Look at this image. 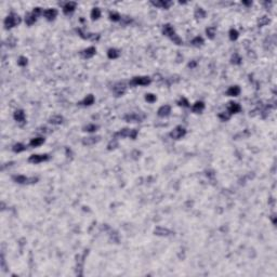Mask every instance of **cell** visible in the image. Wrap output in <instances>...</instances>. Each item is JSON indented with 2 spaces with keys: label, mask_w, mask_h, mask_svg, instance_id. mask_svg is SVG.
I'll use <instances>...</instances> for the list:
<instances>
[{
  "label": "cell",
  "mask_w": 277,
  "mask_h": 277,
  "mask_svg": "<svg viewBox=\"0 0 277 277\" xmlns=\"http://www.w3.org/2000/svg\"><path fill=\"white\" fill-rule=\"evenodd\" d=\"M49 159V155H32L28 158V162L32 164H39L42 162H47Z\"/></svg>",
  "instance_id": "obj_5"
},
{
  "label": "cell",
  "mask_w": 277,
  "mask_h": 277,
  "mask_svg": "<svg viewBox=\"0 0 277 277\" xmlns=\"http://www.w3.org/2000/svg\"><path fill=\"white\" fill-rule=\"evenodd\" d=\"M126 91V87H124V83H117L115 87H114V92L117 96H120L122 95Z\"/></svg>",
  "instance_id": "obj_9"
},
{
  "label": "cell",
  "mask_w": 277,
  "mask_h": 277,
  "mask_svg": "<svg viewBox=\"0 0 277 277\" xmlns=\"http://www.w3.org/2000/svg\"><path fill=\"white\" fill-rule=\"evenodd\" d=\"M14 119L16 120L17 122H21L23 124L25 121V113L22 111V109H19L16 112L14 113Z\"/></svg>",
  "instance_id": "obj_13"
},
{
  "label": "cell",
  "mask_w": 277,
  "mask_h": 277,
  "mask_svg": "<svg viewBox=\"0 0 277 277\" xmlns=\"http://www.w3.org/2000/svg\"><path fill=\"white\" fill-rule=\"evenodd\" d=\"M36 20H37V16H36L33 12L27 14L26 17H25V22H26V24L27 25H33L34 23L36 22Z\"/></svg>",
  "instance_id": "obj_19"
},
{
  "label": "cell",
  "mask_w": 277,
  "mask_h": 277,
  "mask_svg": "<svg viewBox=\"0 0 277 277\" xmlns=\"http://www.w3.org/2000/svg\"><path fill=\"white\" fill-rule=\"evenodd\" d=\"M240 109H241V107H240L239 104L237 103H234V102H232V103H230V105H228V113L230 114H236V113L240 112Z\"/></svg>",
  "instance_id": "obj_11"
},
{
  "label": "cell",
  "mask_w": 277,
  "mask_h": 277,
  "mask_svg": "<svg viewBox=\"0 0 277 277\" xmlns=\"http://www.w3.org/2000/svg\"><path fill=\"white\" fill-rule=\"evenodd\" d=\"M170 112H171V107L169 105H164L158 109V116L159 117H166V116L169 115Z\"/></svg>",
  "instance_id": "obj_8"
},
{
  "label": "cell",
  "mask_w": 277,
  "mask_h": 277,
  "mask_svg": "<svg viewBox=\"0 0 277 277\" xmlns=\"http://www.w3.org/2000/svg\"><path fill=\"white\" fill-rule=\"evenodd\" d=\"M230 38H231V40H236L238 38V32L236 29H231L230 30Z\"/></svg>",
  "instance_id": "obj_32"
},
{
  "label": "cell",
  "mask_w": 277,
  "mask_h": 277,
  "mask_svg": "<svg viewBox=\"0 0 277 277\" xmlns=\"http://www.w3.org/2000/svg\"><path fill=\"white\" fill-rule=\"evenodd\" d=\"M195 16L196 17H200V19H203V17L206 16V12L203 11L201 8H199L196 10V12H195Z\"/></svg>",
  "instance_id": "obj_30"
},
{
  "label": "cell",
  "mask_w": 277,
  "mask_h": 277,
  "mask_svg": "<svg viewBox=\"0 0 277 277\" xmlns=\"http://www.w3.org/2000/svg\"><path fill=\"white\" fill-rule=\"evenodd\" d=\"M120 55V52L117 49H109L107 52V56L109 58H117Z\"/></svg>",
  "instance_id": "obj_22"
},
{
  "label": "cell",
  "mask_w": 277,
  "mask_h": 277,
  "mask_svg": "<svg viewBox=\"0 0 277 277\" xmlns=\"http://www.w3.org/2000/svg\"><path fill=\"white\" fill-rule=\"evenodd\" d=\"M33 13L35 14V15H36V16H38V15H40V14H41V9H40V8H35V9H34Z\"/></svg>",
  "instance_id": "obj_39"
},
{
  "label": "cell",
  "mask_w": 277,
  "mask_h": 277,
  "mask_svg": "<svg viewBox=\"0 0 277 277\" xmlns=\"http://www.w3.org/2000/svg\"><path fill=\"white\" fill-rule=\"evenodd\" d=\"M195 65H196V62H193V63H190V64H188V66L190 67H194Z\"/></svg>",
  "instance_id": "obj_40"
},
{
  "label": "cell",
  "mask_w": 277,
  "mask_h": 277,
  "mask_svg": "<svg viewBox=\"0 0 277 277\" xmlns=\"http://www.w3.org/2000/svg\"><path fill=\"white\" fill-rule=\"evenodd\" d=\"M151 83V78L148 77H134L130 81V85L132 86H147Z\"/></svg>",
  "instance_id": "obj_3"
},
{
  "label": "cell",
  "mask_w": 277,
  "mask_h": 277,
  "mask_svg": "<svg viewBox=\"0 0 277 277\" xmlns=\"http://www.w3.org/2000/svg\"><path fill=\"white\" fill-rule=\"evenodd\" d=\"M100 16H101V11H100V9L99 8H94L93 10H92V12H91L92 20H98V19H100Z\"/></svg>",
  "instance_id": "obj_27"
},
{
  "label": "cell",
  "mask_w": 277,
  "mask_h": 277,
  "mask_svg": "<svg viewBox=\"0 0 277 277\" xmlns=\"http://www.w3.org/2000/svg\"><path fill=\"white\" fill-rule=\"evenodd\" d=\"M142 118L143 117H141L139 114H130V115H127L124 116V119L127 120V121H141L142 120Z\"/></svg>",
  "instance_id": "obj_16"
},
{
  "label": "cell",
  "mask_w": 277,
  "mask_h": 277,
  "mask_svg": "<svg viewBox=\"0 0 277 277\" xmlns=\"http://www.w3.org/2000/svg\"><path fill=\"white\" fill-rule=\"evenodd\" d=\"M100 137H88V139H86V140L82 141L83 145H91V144H94V143H96L98 141H99Z\"/></svg>",
  "instance_id": "obj_25"
},
{
  "label": "cell",
  "mask_w": 277,
  "mask_h": 277,
  "mask_svg": "<svg viewBox=\"0 0 277 277\" xmlns=\"http://www.w3.org/2000/svg\"><path fill=\"white\" fill-rule=\"evenodd\" d=\"M239 93H240V88L238 87V86H233V87H231L228 91H226V94H228V96H237V95H239Z\"/></svg>",
  "instance_id": "obj_12"
},
{
  "label": "cell",
  "mask_w": 277,
  "mask_h": 277,
  "mask_svg": "<svg viewBox=\"0 0 277 277\" xmlns=\"http://www.w3.org/2000/svg\"><path fill=\"white\" fill-rule=\"evenodd\" d=\"M75 8H76V3H75V2H68V3H66L64 5L63 12L65 13V14H69V13L74 12Z\"/></svg>",
  "instance_id": "obj_14"
},
{
  "label": "cell",
  "mask_w": 277,
  "mask_h": 277,
  "mask_svg": "<svg viewBox=\"0 0 277 277\" xmlns=\"http://www.w3.org/2000/svg\"><path fill=\"white\" fill-rule=\"evenodd\" d=\"M203 43V39L201 37H195L193 40H192V45L193 46H195V47H199V46H201Z\"/></svg>",
  "instance_id": "obj_28"
},
{
  "label": "cell",
  "mask_w": 277,
  "mask_h": 277,
  "mask_svg": "<svg viewBox=\"0 0 277 277\" xmlns=\"http://www.w3.org/2000/svg\"><path fill=\"white\" fill-rule=\"evenodd\" d=\"M13 180L19 184H34V183L38 182L39 179L37 177H32V178H27L25 175H14Z\"/></svg>",
  "instance_id": "obj_2"
},
{
  "label": "cell",
  "mask_w": 277,
  "mask_h": 277,
  "mask_svg": "<svg viewBox=\"0 0 277 277\" xmlns=\"http://www.w3.org/2000/svg\"><path fill=\"white\" fill-rule=\"evenodd\" d=\"M162 33H164V35H165V36L169 37L170 39H172V38H174L175 36H177V34H175V32H174L173 27H172L171 25H169V24H167V25H165V26H164Z\"/></svg>",
  "instance_id": "obj_6"
},
{
  "label": "cell",
  "mask_w": 277,
  "mask_h": 277,
  "mask_svg": "<svg viewBox=\"0 0 277 277\" xmlns=\"http://www.w3.org/2000/svg\"><path fill=\"white\" fill-rule=\"evenodd\" d=\"M232 63L233 64H235V65H238V64H240L241 63V58H240L239 55L237 53H235L233 56H232Z\"/></svg>",
  "instance_id": "obj_29"
},
{
  "label": "cell",
  "mask_w": 277,
  "mask_h": 277,
  "mask_svg": "<svg viewBox=\"0 0 277 277\" xmlns=\"http://www.w3.org/2000/svg\"><path fill=\"white\" fill-rule=\"evenodd\" d=\"M145 100H146L147 102H149V103H153V102L156 101V95L152 94V93H148V94H146V96H145Z\"/></svg>",
  "instance_id": "obj_33"
},
{
  "label": "cell",
  "mask_w": 277,
  "mask_h": 277,
  "mask_svg": "<svg viewBox=\"0 0 277 277\" xmlns=\"http://www.w3.org/2000/svg\"><path fill=\"white\" fill-rule=\"evenodd\" d=\"M215 32H217V28H215V27H213V26H211V27H208V28L206 29L207 36H208L209 38H210V39H213V38H214Z\"/></svg>",
  "instance_id": "obj_24"
},
{
  "label": "cell",
  "mask_w": 277,
  "mask_h": 277,
  "mask_svg": "<svg viewBox=\"0 0 277 277\" xmlns=\"http://www.w3.org/2000/svg\"><path fill=\"white\" fill-rule=\"evenodd\" d=\"M185 134H186L185 129L183 128V127H181V126H179V127H177V128L174 129L173 131L170 132V137H172V139H174V140H179V139L184 137Z\"/></svg>",
  "instance_id": "obj_4"
},
{
  "label": "cell",
  "mask_w": 277,
  "mask_h": 277,
  "mask_svg": "<svg viewBox=\"0 0 277 277\" xmlns=\"http://www.w3.org/2000/svg\"><path fill=\"white\" fill-rule=\"evenodd\" d=\"M95 52H96V50H95L94 47H90V48H88V49L83 50V51H82V56L85 58H92V56L94 55Z\"/></svg>",
  "instance_id": "obj_10"
},
{
  "label": "cell",
  "mask_w": 277,
  "mask_h": 277,
  "mask_svg": "<svg viewBox=\"0 0 277 277\" xmlns=\"http://www.w3.org/2000/svg\"><path fill=\"white\" fill-rule=\"evenodd\" d=\"M205 108V104L203 102H196L193 106V112L194 113H201Z\"/></svg>",
  "instance_id": "obj_20"
},
{
  "label": "cell",
  "mask_w": 277,
  "mask_h": 277,
  "mask_svg": "<svg viewBox=\"0 0 277 277\" xmlns=\"http://www.w3.org/2000/svg\"><path fill=\"white\" fill-rule=\"evenodd\" d=\"M152 4L156 5V7H162L164 9H168L172 4V2H169V1H152Z\"/></svg>",
  "instance_id": "obj_18"
},
{
  "label": "cell",
  "mask_w": 277,
  "mask_h": 277,
  "mask_svg": "<svg viewBox=\"0 0 277 277\" xmlns=\"http://www.w3.org/2000/svg\"><path fill=\"white\" fill-rule=\"evenodd\" d=\"M25 149H26V147H25V145H23L22 143H17V144H15L13 146V152H15V153H21V152H23Z\"/></svg>",
  "instance_id": "obj_26"
},
{
  "label": "cell",
  "mask_w": 277,
  "mask_h": 277,
  "mask_svg": "<svg viewBox=\"0 0 277 277\" xmlns=\"http://www.w3.org/2000/svg\"><path fill=\"white\" fill-rule=\"evenodd\" d=\"M93 102H94V96L92 94H89L87 95V98L83 100L80 104H82V105H91V104H93Z\"/></svg>",
  "instance_id": "obj_23"
},
{
  "label": "cell",
  "mask_w": 277,
  "mask_h": 277,
  "mask_svg": "<svg viewBox=\"0 0 277 277\" xmlns=\"http://www.w3.org/2000/svg\"><path fill=\"white\" fill-rule=\"evenodd\" d=\"M245 4H247V5H249V4H251V2H244Z\"/></svg>",
  "instance_id": "obj_41"
},
{
  "label": "cell",
  "mask_w": 277,
  "mask_h": 277,
  "mask_svg": "<svg viewBox=\"0 0 277 277\" xmlns=\"http://www.w3.org/2000/svg\"><path fill=\"white\" fill-rule=\"evenodd\" d=\"M43 15H45V17H46L48 21H52V20H54V19L56 17V15H58V11L54 10V9H48V10H46V11L43 12Z\"/></svg>",
  "instance_id": "obj_7"
},
{
  "label": "cell",
  "mask_w": 277,
  "mask_h": 277,
  "mask_svg": "<svg viewBox=\"0 0 277 277\" xmlns=\"http://www.w3.org/2000/svg\"><path fill=\"white\" fill-rule=\"evenodd\" d=\"M120 15L118 14V13H111L109 14V19L112 20V21H114V22H118V21H120Z\"/></svg>",
  "instance_id": "obj_34"
},
{
  "label": "cell",
  "mask_w": 277,
  "mask_h": 277,
  "mask_svg": "<svg viewBox=\"0 0 277 277\" xmlns=\"http://www.w3.org/2000/svg\"><path fill=\"white\" fill-rule=\"evenodd\" d=\"M20 22H21L20 16L16 15V14H14V13H12V14L8 15L7 19L4 20V26H5V28H8V29L12 28V27H14V26H16Z\"/></svg>",
  "instance_id": "obj_1"
},
{
  "label": "cell",
  "mask_w": 277,
  "mask_h": 277,
  "mask_svg": "<svg viewBox=\"0 0 277 277\" xmlns=\"http://www.w3.org/2000/svg\"><path fill=\"white\" fill-rule=\"evenodd\" d=\"M154 233H155L156 235H159V236H168L171 234V232H170L168 228H157L154 231Z\"/></svg>",
  "instance_id": "obj_15"
},
{
  "label": "cell",
  "mask_w": 277,
  "mask_h": 277,
  "mask_svg": "<svg viewBox=\"0 0 277 277\" xmlns=\"http://www.w3.org/2000/svg\"><path fill=\"white\" fill-rule=\"evenodd\" d=\"M267 23H269V20H267V19H266L265 16H263L260 20V21H259V25H260V26H263V25L267 24Z\"/></svg>",
  "instance_id": "obj_38"
},
{
  "label": "cell",
  "mask_w": 277,
  "mask_h": 277,
  "mask_svg": "<svg viewBox=\"0 0 277 277\" xmlns=\"http://www.w3.org/2000/svg\"><path fill=\"white\" fill-rule=\"evenodd\" d=\"M43 143H45V139L43 137H36V139H33L29 142V145L33 146V147H37V146H40Z\"/></svg>",
  "instance_id": "obj_17"
},
{
  "label": "cell",
  "mask_w": 277,
  "mask_h": 277,
  "mask_svg": "<svg viewBox=\"0 0 277 277\" xmlns=\"http://www.w3.org/2000/svg\"><path fill=\"white\" fill-rule=\"evenodd\" d=\"M49 122L52 124H60L63 122V117L62 116H53V117H51L49 119Z\"/></svg>",
  "instance_id": "obj_21"
},
{
  "label": "cell",
  "mask_w": 277,
  "mask_h": 277,
  "mask_svg": "<svg viewBox=\"0 0 277 277\" xmlns=\"http://www.w3.org/2000/svg\"><path fill=\"white\" fill-rule=\"evenodd\" d=\"M99 128L96 124H88L85 127V131H88V132H93V131H96V129Z\"/></svg>",
  "instance_id": "obj_31"
},
{
  "label": "cell",
  "mask_w": 277,
  "mask_h": 277,
  "mask_svg": "<svg viewBox=\"0 0 277 277\" xmlns=\"http://www.w3.org/2000/svg\"><path fill=\"white\" fill-rule=\"evenodd\" d=\"M179 105H183V106H185V107H188V106H190V103H188V101H187L185 98H182V99L179 101Z\"/></svg>",
  "instance_id": "obj_37"
},
{
  "label": "cell",
  "mask_w": 277,
  "mask_h": 277,
  "mask_svg": "<svg viewBox=\"0 0 277 277\" xmlns=\"http://www.w3.org/2000/svg\"><path fill=\"white\" fill-rule=\"evenodd\" d=\"M220 119H222L223 121H226V120L230 119V117H231V114L230 113H221L219 115Z\"/></svg>",
  "instance_id": "obj_35"
},
{
  "label": "cell",
  "mask_w": 277,
  "mask_h": 277,
  "mask_svg": "<svg viewBox=\"0 0 277 277\" xmlns=\"http://www.w3.org/2000/svg\"><path fill=\"white\" fill-rule=\"evenodd\" d=\"M17 64H19L20 66H26V65H27V58H24V56H21V58H19V61H17Z\"/></svg>",
  "instance_id": "obj_36"
}]
</instances>
